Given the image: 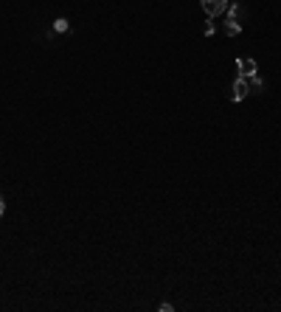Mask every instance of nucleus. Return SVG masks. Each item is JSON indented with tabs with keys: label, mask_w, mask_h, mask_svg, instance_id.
<instances>
[{
	"label": "nucleus",
	"mask_w": 281,
	"mask_h": 312,
	"mask_svg": "<svg viewBox=\"0 0 281 312\" xmlns=\"http://www.w3.org/2000/svg\"><path fill=\"white\" fill-rule=\"evenodd\" d=\"M202 11L208 14V17H217V14H225L228 9V0H200Z\"/></svg>",
	"instance_id": "f257e3e1"
},
{
	"label": "nucleus",
	"mask_w": 281,
	"mask_h": 312,
	"mask_svg": "<svg viewBox=\"0 0 281 312\" xmlns=\"http://www.w3.org/2000/svg\"><path fill=\"white\" fill-rule=\"evenodd\" d=\"M225 14H228V17H234V20H239V17H242V6H239V3H228Z\"/></svg>",
	"instance_id": "423d86ee"
},
{
	"label": "nucleus",
	"mask_w": 281,
	"mask_h": 312,
	"mask_svg": "<svg viewBox=\"0 0 281 312\" xmlns=\"http://www.w3.org/2000/svg\"><path fill=\"white\" fill-rule=\"evenodd\" d=\"M247 93H250V82H247L245 76H236V82L231 87V102H242Z\"/></svg>",
	"instance_id": "f03ea898"
},
{
	"label": "nucleus",
	"mask_w": 281,
	"mask_h": 312,
	"mask_svg": "<svg viewBox=\"0 0 281 312\" xmlns=\"http://www.w3.org/2000/svg\"><path fill=\"white\" fill-rule=\"evenodd\" d=\"M225 31H228V37H239V34H242V23L234 20V17H228V20H225Z\"/></svg>",
	"instance_id": "20e7f679"
},
{
	"label": "nucleus",
	"mask_w": 281,
	"mask_h": 312,
	"mask_svg": "<svg viewBox=\"0 0 281 312\" xmlns=\"http://www.w3.org/2000/svg\"><path fill=\"white\" fill-rule=\"evenodd\" d=\"M3 211H6V203H3V194H0V217H3Z\"/></svg>",
	"instance_id": "1a4fd4ad"
},
{
	"label": "nucleus",
	"mask_w": 281,
	"mask_h": 312,
	"mask_svg": "<svg viewBox=\"0 0 281 312\" xmlns=\"http://www.w3.org/2000/svg\"><path fill=\"white\" fill-rule=\"evenodd\" d=\"M214 31H217V28H214V23H211V17H208V23H205V37H214Z\"/></svg>",
	"instance_id": "6e6552de"
},
{
	"label": "nucleus",
	"mask_w": 281,
	"mask_h": 312,
	"mask_svg": "<svg viewBox=\"0 0 281 312\" xmlns=\"http://www.w3.org/2000/svg\"><path fill=\"white\" fill-rule=\"evenodd\" d=\"M70 28V23L65 17H59V20H53V31H56V34H65V31H68Z\"/></svg>",
	"instance_id": "0eeeda50"
},
{
	"label": "nucleus",
	"mask_w": 281,
	"mask_h": 312,
	"mask_svg": "<svg viewBox=\"0 0 281 312\" xmlns=\"http://www.w3.org/2000/svg\"><path fill=\"white\" fill-rule=\"evenodd\" d=\"M247 82H250V93H262L264 82H262V76H259V73H253V76H247Z\"/></svg>",
	"instance_id": "39448f33"
},
{
	"label": "nucleus",
	"mask_w": 281,
	"mask_h": 312,
	"mask_svg": "<svg viewBox=\"0 0 281 312\" xmlns=\"http://www.w3.org/2000/svg\"><path fill=\"white\" fill-rule=\"evenodd\" d=\"M236 68H239V76H253V73H259V65H256V59H239L236 62Z\"/></svg>",
	"instance_id": "7ed1b4c3"
}]
</instances>
